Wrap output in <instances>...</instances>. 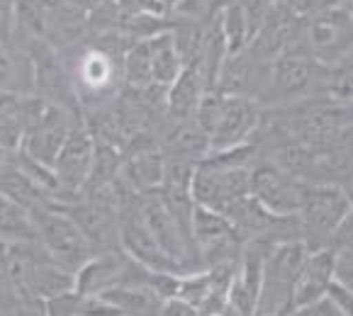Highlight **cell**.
<instances>
[{
  "instance_id": "6da1fadb",
  "label": "cell",
  "mask_w": 353,
  "mask_h": 316,
  "mask_svg": "<svg viewBox=\"0 0 353 316\" xmlns=\"http://www.w3.org/2000/svg\"><path fill=\"white\" fill-rule=\"evenodd\" d=\"M353 212V200L346 187L336 182H310L300 207V222L305 229V244L310 251L332 246L334 233Z\"/></svg>"
},
{
  "instance_id": "7a4b0ae2",
  "label": "cell",
  "mask_w": 353,
  "mask_h": 316,
  "mask_svg": "<svg viewBox=\"0 0 353 316\" xmlns=\"http://www.w3.org/2000/svg\"><path fill=\"white\" fill-rule=\"evenodd\" d=\"M307 255L310 249L305 241H283L268 251L256 316L292 314V292Z\"/></svg>"
},
{
  "instance_id": "3957f363",
  "label": "cell",
  "mask_w": 353,
  "mask_h": 316,
  "mask_svg": "<svg viewBox=\"0 0 353 316\" xmlns=\"http://www.w3.org/2000/svg\"><path fill=\"white\" fill-rule=\"evenodd\" d=\"M322 63L307 54H283L270 61L265 85L259 95L261 107H285L317 93Z\"/></svg>"
},
{
  "instance_id": "277c9868",
  "label": "cell",
  "mask_w": 353,
  "mask_h": 316,
  "mask_svg": "<svg viewBox=\"0 0 353 316\" xmlns=\"http://www.w3.org/2000/svg\"><path fill=\"white\" fill-rule=\"evenodd\" d=\"M32 217H34L37 224V239H39V244L44 246V251L54 260L66 265L68 270L76 273L78 268H83L95 255L90 241L85 239V233L81 231V227L63 209L42 207L34 209Z\"/></svg>"
},
{
  "instance_id": "5b68a950",
  "label": "cell",
  "mask_w": 353,
  "mask_h": 316,
  "mask_svg": "<svg viewBox=\"0 0 353 316\" xmlns=\"http://www.w3.org/2000/svg\"><path fill=\"white\" fill-rule=\"evenodd\" d=\"M305 44L312 59L339 66L353 59V12L348 6L324 10L305 20Z\"/></svg>"
},
{
  "instance_id": "8992f818",
  "label": "cell",
  "mask_w": 353,
  "mask_h": 316,
  "mask_svg": "<svg viewBox=\"0 0 353 316\" xmlns=\"http://www.w3.org/2000/svg\"><path fill=\"white\" fill-rule=\"evenodd\" d=\"M83 114H76L66 107H59L54 103H47L42 112L37 114L34 120L27 125L25 141H22V151L39 163H47L54 168L59 151L63 149L68 134H71L76 120H81Z\"/></svg>"
},
{
  "instance_id": "52a82bcc",
  "label": "cell",
  "mask_w": 353,
  "mask_h": 316,
  "mask_svg": "<svg viewBox=\"0 0 353 316\" xmlns=\"http://www.w3.org/2000/svg\"><path fill=\"white\" fill-rule=\"evenodd\" d=\"M307 180L290 176L273 161H259L254 166L251 195L278 217H292L300 212Z\"/></svg>"
},
{
  "instance_id": "ba28073f",
  "label": "cell",
  "mask_w": 353,
  "mask_h": 316,
  "mask_svg": "<svg viewBox=\"0 0 353 316\" xmlns=\"http://www.w3.org/2000/svg\"><path fill=\"white\" fill-rule=\"evenodd\" d=\"M95 161V136L90 134L85 120H76L71 134H68L63 149L59 151L54 171H57L61 185L73 195H83V187L90 178Z\"/></svg>"
},
{
  "instance_id": "9c48e42d",
  "label": "cell",
  "mask_w": 353,
  "mask_h": 316,
  "mask_svg": "<svg viewBox=\"0 0 353 316\" xmlns=\"http://www.w3.org/2000/svg\"><path fill=\"white\" fill-rule=\"evenodd\" d=\"M263 120V107L256 100L241 98V95H227L224 112L217 129L212 131V151L232 149V146L254 141L256 131Z\"/></svg>"
},
{
  "instance_id": "30bf717a",
  "label": "cell",
  "mask_w": 353,
  "mask_h": 316,
  "mask_svg": "<svg viewBox=\"0 0 353 316\" xmlns=\"http://www.w3.org/2000/svg\"><path fill=\"white\" fill-rule=\"evenodd\" d=\"M336 260L339 251L334 246L310 251L300 277L295 282V292H292V311L317 304L329 295V287L336 280Z\"/></svg>"
},
{
  "instance_id": "8fae6325",
  "label": "cell",
  "mask_w": 353,
  "mask_h": 316,
  "mask_svg": "<svg viewBox=\"0 0 353 316\" xmlns=\"http://www.w3.org/2000/svg\"><path fill=\"white\" fill-rule=\"evenodd\" d=\"M130 265V255L122 249L95 253L83 268L76 270V292L81 297H100L103 292L122 285Z\"/></svg>"
},
{
  "instance_id": "7c38bea8",
  "label": "cell",
  "mask_w": 353,
  "mask_h": 316,
  "mask_svg": "<svg viewBox=\"0 0 353 316\" xmlns=\"http://www.w3.org/2000/svg\"><path fill=\"white\" fill-rule=\"evenodd\" d=\"M88 36V10L71 0H47L44 39L59 52L78 47Z\"/></svg>"
},
{
  "instance_id": "4fadbf2b",
  "label": "cell",
  "mask_w": 353,
  "mask_h": 316,
  "mask_svg": "<svg viewBox=\"0 0 353 316\" xmlns=\"http://www.w3.org/2000/svg\"><path fill=\"white\" fill-rule=\"evenodd\" d=\"M122 156H125L120 171L122 185L139 195L161 190L163 178H166V154L161 146H149V149L130 151Z\"/></svg>"
},
{
  "instance_id": "5bb4252c",
  "label": "cell",
  "mask_w": 353,
  "mask_h": 316,
  "mask_svg": "<svg viewBox=\"0 0 353 316\" xmlns=\"http://www.w3.org/2000/svg\"><path fill=\"white\" fill-rule=\"evenodd\" d=\"M161 149L168 158L200 163L212 151V139L195 120L168 122V129L161 136Z\"/></svg>"
},
{
  "instance_id": "9a60e30c",
  "label": "cell",
  "mask_w": 353,
  "mask_h": 316,
  "mask_svg": "<svg viewBox=\"0 0 353 316\" xmlns=\"http://www.w3.org/2000/svg\"><path fill=\"white\" fill-rule=\"evenodd\" d=\"M205 93H208V85H205L200 61L188 63L176 78V83L168 88V122L192 120Z\"/></svg>"
},
{
  "instance_id": "2e32d148",
  "label": "cell",
  "mask_w": 353,
  "mask_h": 316,
  "mask_svg": "<svg viewBox=\"0 0 353 316\" xmlns=\"http://www.w3.org/2000/svg\"><path fill=\"white\" fill-rule=\"evenodd\" d=\"M100 297L120 311V316H161L163 304H166V299L144 282H139V285H117L112 290L103 292Z\"/></svg>"
},
{
  "instance_id": "e0dca14e",
  "label": "cell",
  "mask_w": 353,
  "mask_h": 316,
  "mask_svg": "<svg viewBox=\"0 0 353 316\" xmlns=\"http://www.w3.org/2000/svg\"><path fill=\"white\" fill-rule=\"evenodd\" d=\"M0 239L8 244H27L37 239V224L25 204L15 202L12 197L0 195Z\"/></svg>"
},
{
  "instance_id": "ac0fdd59",
  "label": "cell",
  "mask_w": 353,
  "mask_h": 316,
  "mask_svg": "<svg viewBox=\"0 0 353 316\" xmlns=\"http://www.w3.org/2000/svg\"><path fill=\"white\" fill-rule=\"evenodd\" d=\"M149 44H151V63H154V83L171 88L176 83V78L181 76V71L185 68L181 52H178L176 42H173L171 30L149 39Z\"/></svg>"
},
{
  "instance_id": "d6986e66",
  "label": "cell",
  "mask_w": 353,
  "mask_h": 316,
  "mask_svg": "<svg viewBox=\"0 0 353 316\" xmlns=\"http://www.w3.org/2000/svg\"><path fill=\"white\" fill-rule=\"evenodd\" d=\"M122 83L125 88L144 90L154 83V63H151L149 39L132 42L122 56Z\"/></svg>"
},
{
  "instance_id": "ffe728a7",
  "label": "cell",
  "mask_w": 353,
  "mask_h": 316,
  "mask_svg": "<svg viewBox=\"0 0 353 316\" xmlns=\"http://www.w3.org/2000/svg\"><path fill=\"white\" fill-rule=\"evenodd\" d=\"M25 141V120H22V95L12 90L0 93V146L8 151H20Z\"/></svg>"
},
{
  "instance_id": "44dd1931",
  "label": "cell",
  "mask_w": 353,
  "mask_h": 316,
  "mask_svg": "<svg viewBox=\"0 0 353 316\" xmlns=\"http://www.w3.org/2000/svg\"><path fill=\"white\" fill-rule=\"evenodd\" d=\"M219 22H222L224 39H227L229 56H236V54L246 52L249 44H251V39H254V34H251L249 17H246V10L239 0L232 3V6L219 15Z\"/></svg>"
},
{
  "instance_id": "7402d4cb",
  "label": "cell",
  "mask_w": 353,
  "mask_h": 316,
  "mask_svg": "<svg viewBox=\"0 0 353 316\" xmlns=\"http://www.w3.org/2000/svg\"><path fill=\"white\" fill-rule=\"evenodd\" d=\"M212 292V275H210L208 268L203 270H192V273H183L181 282H178V297L185 299L188 304L192 306H203V302L210 297Z\"/></svg>"
},
{
  "instance_id": "603a6c76",
  "label": "cell",
  "mask_w": 353,
  "mask_h": 316,
  "mask_svg": "<svg viewBox=\"0 0 353 316\" xmlns=\"http://www.w3.org/2000/svg\"><path fill=\"white\" fill-rule=\"evenodd\" d=\"M224 100H227L224 93H219V90H208V93L203 95V100H200L198 109H195V117H192V120L198 122L210 136H212V131L217 129L219 120H222Z\"/></svg>"
},
{
  "instance_id": "cb8c5ba5",
  "label": "cell",
  "mask_w": 353,
  "mask_h": 316,
  "mask_svg": "<svg viewBox=\"0 0 353 316\" xmlns=\"http://www.w3.org/2000/svg\"><path fill=\"white\" fill-rule=\"evenodd\" d=\"M173 17H185V20L210 22L212 17V0H178L171 10Z\"/></svg>"
},
{
  "instance_id": "d4e9b609",
  "label": "cell",
  "mask_w": 353,
  "mask_h": 316,
  "mask_svg": "<svg viewBox=\"0 0 353 316\" xmlns=\"http://www.w3.org/2000/svg\"><path fill=\"white\" fill-rule=\"evenodd\" d=\"M285 6L295 12L297 17L307 20V17H314L324 10H332V8L346 6V0H285Z\"/></svg>"
},
{
  "instance_id": "484cf974",
  "label": "cell",
  "mask_w": 353,
  "mask_h": 316,
  "mask_svg": "<svg viewBox=\"0 0 353 316\" xmlns=\"http://www.w3.org/2000/svg\"><path fill=\"white\" fill-rule=\"evenodd\" d=\"M127 15H171V8L163 0H117Z\"/></svg>"
},
{
  "instance_id": "4316f807",
  "label": "cell",
  "mask_w": 353,
  "mask_h": 316,
  "mask_svg": "<svg viewBox=\"0 0 353 316\" xmlns=\"http://www.w3.org/2000/svg\"><path fill=\"white\" fill-rule=\"evenodd\" d=\"M17 22V0H0V42L10 47L15 36Z\"/></svg>"
},
{
  "instance_id": "83f0119b",
  "label": "cell",
  "mask_w": 353,
  "mask_h": 316,
  "mask_svg": "<svg viewBox=\"0 0 353 316\" xmlns=\"http://www.w3.org/2000/svg\"><path fill=\"white\" fill-rule=\"evenodd\" d=\"M329 299L343 311V316H353V290H348L343 282L334 280L332 287H329Z\"/></svg>"
},
{
  "instance_id": "f1b7e54d",
  "label": "cell",
  "mask_w": 353,
  "mask_h": 316,
  "mask_svg": "<svg viewBox=\"0 0 353 316\" xmlns=\"http://www.w3.org/2000/svg\"><path fill=\"white\" fill-rule=\"evenodd\" d=\"M290 316H343V311L334 304L329 297H324L322 302L317 304H310V306H302V309H295Z\"/></svg>"
},
{
  "instance_id": "f546056e",
  "label": "cell",
  "mask_w": 353,
  "mask_h": 316,
  "mask_svg": "<svg viewBox=\"0 0 353 316\" xmlns=\"http://www.w3.org/2000/svg\"><path fill=\"white\" fill-rule=\"evenodd\" d=\"M161 316H203V314L198 311V306L188 304L181 297H173V299H166Z\"/></svg>"
},
{
  "instance_id": "4dcf8cb0",
  "label": "cell",
  "mask_w": 353,
  "mask_h": 316,
  "mask_svg": "<svg viewBox=\"0 0 353 316\" xmlns=\"http://www.w3.org/2000/svg\"><path fill=\"white\" fill-rule=\"evenodd\" d=\"M10 81H12V56H10V49L0 42V93L10 90Z\"/></svg>"
},
{
  "instance_id": "1f68e13d",
  "label": "cell",
  "mask_w": 353,
  "mask_h": 316,
  "mask_svg": "<svg viewBox=\"0 0 353 316\" xmlns=\"http://www.w3.org/2000/svg\"><path fill=\"white\" fill-rule=\"evenodd\" d=\"M15 154H17V151H8L6 146H0V171H3V168H8L12 161H15Z\"/></svg>"
},
{
  "instance_id": "d6a6232c",
  "label": "cell",
  "mask_w": 353,
  "mask_h": 316,
  "mask_svg": "<svg viewBox=\"0 0 353 316\" xmlns=\"http://www.w3.org/2000/svg\"><path fill=\"white\" fill-rule=\"evenodd\" d=\"M163 3H166V6H168V8H171V10H173V6H176L178 0H163Z\"/></svg>"
}]
</instances>
